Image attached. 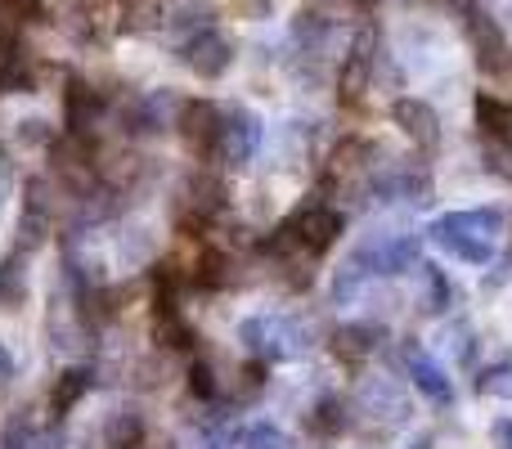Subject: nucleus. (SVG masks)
Returning a JSON list of instances; mask_svg holds the SVG:
<instances>
[{
    "mask_svg": "<svg viewBox=\"0 0 512 449\" xmlns=\"http://www.w3.org/2000/svg\"><path fill=\"white\" fill-rule=\"evenodd\" d=\"M504 229V212L499 207H481V212H450L441 221L427 225L436 247H445L450 256L459 261H472V265H490L495 256V243L490 238Z\"/></svg>",
    "mask_w": 512,
    "mask_h": 449,
    "instance_id": "f257e3e1",
    "label": "nucleus"
},
{
    "mask_svg": "<svg viewBox=\"0 0 512 449\" xmlns=\"http://www.w3.org/2000/svg\"><path fill=\"white\" fill-rule=\"evenodd\" d=\"M180 59H185V68L194 72V77L216 81V77H225V72H230L234 41L225 32H216V27H203V32L185 36V45H180Z\"/></svg>",
    "mask_w": 512,
    "mask_h": 449,
    "instance_id": "f03ea898",
    "label": "nucleus"
},
{
    "mask_svg": "<svg viewBox=\"0 0 512 449\" xmlns=\"http://www.w3.org/2000/svg\"><path fill=\"white\" fill-rule=\"evenodd\" d=\"M221 207H225V185L212 171H194L189 185L180 189V198H176V221H180V229H203Z\"/></svg>",
    "mask_w": 512,
    "mask_h": 449,
    "instance_id": "7ed1b4c3",
    "label": "nucleus"
},
{
    "mask_svg": "<svg viewBox=\"0 0 512 449\" xmlns=\"http://www.w3.org/2000/svg\"><path fill=\"white\" fill-rule=\"evenodd\" d=\"M256 149H261V117L248 113V108H225L216 158L230 162V167H243V162L256 158Z\"/></svg>",
    "mask_w": 512,
    "mask_h": 449,
    "instance_id": "20e7f679",
    "label": "nucleus"
},
{
    "mask_svg": "<svg viewBox=\"0 0 512 449\" xmlns=\"http://www.w3.org/2000/svg\"><path fill=\"white\" fill-rule=\"evenodd\" d=\"M355 256L364 261L369 274H405V270H418V238L409 234L369 238V243L355 247Z\"/></svg>",
    "mask_w": 512,
    "mask_h": 449,
    "instance_id": "39448f33",
    "label": "nucleus"
},
{
    "mask_svg": "<svg viewBox=\"0 0 512 449\" xmlns=\"http://www.w3.org/2000/svg\"><path fill=\"white\" fill-rule=\"evenodd\" d=\"M221 117L225 108H216L212 99H189L185 108H180V135H185V144L198 153V158H216V144H221Z\"/></svg>",
    "mask_w": 512,
    "mask_h": 449,
    "instance_id": "423d86ee",
    "label": "nucleus"
},
{
    "mask_svg": "<svg viewBox=\"0 0 512 449\" xmlns=\"http://www.w3.org/2000/svg\"><path fill=\"white\" fill-rule=\"evenodd\" d=\"M463 32H468V41H472V50H477L481 68H490V72H504L508 68V36H504V27L486 14V9H477V5L463 9Z\"/></svg>",
    "mask_w": 512,
    "mask_h": 449,
    "instance_id": "0eeeda50",
    "label": "nucleus"
},
{
    "mask_svg": "<svg viewBox=\"0 0 512 449\" xmlns=\"http://www.w3.org/2000/svg\"><path fill=\"white\" fill-rule=\"evenodd\" d=\"M373 68H378V36H373V27H364V32L355 36L346 63H342V77H337L342 104H360L364 90H369V81H373Z\"/></svg>",
    "mask_w": 512,
    "mask_h": 449,
    "instance_id": "6e6552de",
    "label": "nucleus"
},
{
    "mask_svg": "<svg viewBox=\"0 0 512 449\" xmlns=\"http://www.w3.org/2000/svg\"><path fill=\"white\" fill-rule=\"evenodd\" d=\"M180 99L171 90H153V95H140L131 108H126V131L131 135H158L167 131L171 122H180Z\"/></svg>",
    "mask_w": 512,
    "mask_h": 449,
    "instance_id": "1a4fd4ad",
    "label": "nucleus"
},
{
    "mask_svg": "<svg viewBox=\"0 0 512 449\" xmlns=\"http://www.w3.org/2000/svg\"><path fill=\"white\" fill-rule=\"evenodd\" d=\"M292 229H297V243L306 247L310 256H319L337 243V234H342V212H333V207H324V203H306L297 216H292Z\"/></svg>",
    "mask_w": 512,
    "mask_h": 449,
    "instance_id": "9d476101",
    "label": "nucleus"
},
{
    "mask_svg": "<svg viewBox=\"0 0 512 449\" xmlns=\"http://www.w3.org/2000/svg\"><path fill=\"white\" fill-rule=\"evenodd\" d=\"M391 122H396L418 149H436V140H441V117H436V108L427 104V99H396Z\"/></svg>",
    "mask_w": 512,
    "mask_h": 449,
    "instance_id": "9b49d317",
    "label": "nucleus"
},
{
    "mask_svg": "<svg viewBox=\"0 0 512 449\" xmlns=\"http://www.w3.org/2000/svg\"><path fill=\"white\" fill-rule=\"evenodd\" d=\"M360 409H364V414L387 418V423H405V418H409L405 391H400L391 378H369V382H364V387H360Z\"/></svg>",
    "mask_w": 512,
    "mask_h": 449,
    "instance_id": "f8f14e48",
    "label": "nucleus"
},
{
    "mask_svg": "<svg viewBox=\"0 0 512 449\" xmlns=\"http://www.w3.org/2000/svg\"><path fill=\"white\" fill-rule=\"evenodd\" d=\"M382 342H387V333L378 324H346L333 333V355L342 364H364Z\"/></svg>",
    "mask_w": 512,
    "mask_h": 449,
    "instance_id": "ddd939ff",
    "label": "nucleus"
},
{
    "mask_svg": "<svg viewBox=\"0 0 512 449\" xmlns=\"http://www.w3.org/2000/svg\"><path fill=\"white\" fill-rule=\"evenodd\" d=\"M95 117H99V95L86 86V81L72 77L68 90H63V122H68V131L77 135V140H86Z\"/></svg>",
    "mask_w": 512,
    "mask_h": 449,
    "instance_id": "4468645a",
    "label": "nucleus"
},
{
    "mask_svg": "<svg viewBox=\"0 0 512 449\" xmlns=\"http://www.w3.org/2000/svg\"><path fill=\"white\" fill-rule=\"evenodd\" d=\"M409 378H414V387L423 391L427 400H436V405H450L454 400V382L445 378V369L432 360V355H423V351L409 355Z\"/></svg>",
    "mask_w": 512,
    "mask_h": 449,
    "instance_id": "2eb2a0df",
    "label": "nucleus"
},
{
    "mask_svg": "<svg viewBox=\"0 0 512 449\" xmlns=\"http://www.w3.org/2000/svg\"><path fill=\"white\" fill-rule=\"evenodd\" d=\"M477 122H481V131H486L495 144L512 149V104H508V99L477 95Z\"/></svg>",
    "mask_w": 512,
    "mask_h": 449,
    "instance_id": "dca6fc26",
    "label": "nucleus"
},
{
    "mask_svg": "<svg viewBox=\"0 0 512 449\" xmlns=\"http://www.w3.org/2000/svg\"><path fill=\"white\" fill-rule=\"evenodd\" d=\"M90 387H95V373H90V369H68L59 382H54V391H50V414L54 418L72 414V409H77V400L86 396Z\"/></svg>",
    "mask_w": 512,
    "mask_h": 449,
    "instance_id": "f3484780",
    "label": "nucleus"
},
{
    "mask_svg": "<svg viewBox=\"0 0 512 449\" xmlns=\"http://www.w3.org/2000/svg\"><path fill=\"white\" fill-rule=\"evenodd\" d=\"M162 23H167L171 32L194 36V32H203V27H212V5H207V0H171Z\"/></svg>",
    "mask_w": 512,
    "mask_h": 449,
    "instance_id": "a211bd4d",
    "label": "nucleus"
},
{
    "mask_svg": "<svg viewBox=\"0 0 512 449\" xmlns=\"http://www.w3.org/2000/svg\"><path fill=\"white\" fill-rule=\"evenodd\" d=\"M292 36H297V45L306 54H319V50H324V41L333 36V23H328L324 14H315V9H306V14L292 23Z\"/></svg>",
    "mask_w": 512,
    "mask_h": 449,
    "instance_id": "6ab92c4d",
    "label": "nucleus"
},
{
    "mask_svg": "<svg viewBox=\"0 0 512 449\" xmlns=\"http://www.w3.org/2000/svg\"><path fill=\"white\" fill-rule=\"evenodd\" d=\"M108 449H135L144 441V423L140 414H131V409H117L113 418H108Z\"/></svg>",
    "mask_w": 512,
    "mask_h": 449,
    "instance_id": "aec40b11",
    "label": "nucleus"
},
{
    "mask_svg": "<svg viewBox=\"0 0 512 449\" xmlns=\"http://www.w3.org/2000/svg\"><path fill=\"white\" fill-rule=\"evenodd\" d=\"M194 279H198V288H225V283L234 279V274H230V256H225L221 247H203Z\"/></svg>",
    "mask_w": 512,
    "mask_h": 449,
    "instance_id": "412c9836",
    "label": "nucleus"
},
{
    "mask_svg": "<svg viewBox=\"0 0 512 449\" xmlns=\"http://www.w3.org/2000/svg\"><path fill=\"white\" fill-rule=\"evenodd\" d=\"M162 18H167V9H162L158 0H131V5L122 9V27H131V32H153Z\"/></svg>",
    "mask_w": 512,
    "mask_h": 449,
    "instance_id": "4be33fe9",
    "label": "nucleus"
},
{
    "mask_svg": "<svg viewBox=\"0 0 512 449\" xmlns=\"http://www.w3.org/2000/svg\"><path fill=\"white\" fill-rule=\"evenodd\" d=\"M306 427L315 436H337V432H346V409L337 405V400H324V405L315 409V414L306 418Z\"/></svg>",
    "mask_w": 512,
    "mask_h": 449,
    "instance_id": "5701e85b",
    "label": "nucleus"
},
{
    "mask_svg": "<svg viewBox=\"0 0 512 449\" xmlns=\"http://www.w3.org/2000/svg\"><path fill=\"white\" fill-rule=\"evenodd\" d=\"M243 449H297L292 445V436L283 432V427L274 423H256L248 436H243Z\"/></svg>",
    "mask_w": 512,
    "mask_h": 449,
    "instance_id": "b1692460",
    "label": "nucleus"
},
{
    "mask_svg": "<svg viewBox=\"0 0 512 449\" xmlns=\"http://www.w3.org/2000/svg\"><path fill=\"white\" fill-rule=\"evenodd\" d=\"M481 396H495V400H512V364H495V369L481 373L477 382Z\"/></svg>",
    "mask_w": 512,
    "mask_h": 449,
    "instance_id": "393cba45",
    "label": "nucleus"
},
{
    "mask_svg": "<svg viewBox=\"0 0 512 449\" xmlns=\"http://www.w3.org/2000/svg\"><path fill=\"white\" fill-rule=\"evenodd\" d=\"M189 387H194V396H216V378H212V364L198 360L194 369H189Z\"/></svg>",
    "mask_w": 512,
    "mask_h": 449,
    "instance_id": "a878e982",
    "label": "nucleus"
},
{
    "mask_svg": "<svg viewBox=\"0 0 512 449\" xmlns=\"http://www.w3.org/2000/svg\"><path fill=\"white\" fill-rule=\"evenodd\" d=\"M490 441H495V449H512V418H495L490 423Z\"/></svg>",
    "mask_w": 512,
    "mask_h": 449,
    "instance_id": "bb28decb",
    "label": "nucleus"
},
{
    "mask_svg": "<svg viewBox=\"0 0 512 449\" xmlns=\"http://www.w3.org/2000/svg\"><path fill=\"white\" fill-rule=\"evenodd\" d=\"M9 378H14V360H9L5 346H0V387H9Z\"/></svg>",
    "mask_w": 512,
    "mask_h": 449,
    "instance_id": "cd10ccee",
    "label": "nucleus"
},
{
    "mask_svg": "<svg viewBox=\"0 0 512 449\" xmlns=\"http://www.w3.org/2000/svg\"><path fill=\"white\" fill-rule=\"evenodd\" d=\"M409 449H432V436H423V441H414Z\"/></svg>",
    "mask_w": 512,
    "mask_h": 449,
    "instance_id": "c85d7f7f",
    "label": "nucleus"
},
{
    "mask_svg": "<svg viewBox=\"0 0 512 449\" xmlns=\"http://www.w3.org/2000/svg\"><path fill=\"white\" fill-rule=\"evenodd\" d=\"M360 5H364V9H373V5H382V0H360Z\"/></svg>",
    "mask_w": 512,
    "mask_h": 449,
    "instance_id": "c756f323",
    "label": "nucleus"
}]
</instances>
